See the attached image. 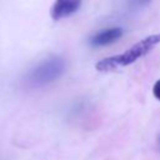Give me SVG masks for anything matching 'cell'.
Returning a JSON list of instances; mask_svg holds the SVG:
<instances>
[{
    "label": "cell",
    "mask_w": 160,
    "mask_h": 160,
    "mask_svg": "<svg viewBox=\"0 0 160 160\" xmlns=\"http://www.w3.org/2000/svg\"><path fill=\"white\" fill-rule=\"evenodd\" d=\"M159 42H160V34L149 35V36L141 39L140 41H138L136 44H134L126 51L100 60L99 62H96L95 68L100 72L115 71V70H118L120 68H124V66H128V65L135 62L136 60H139L140 58L145 56Z\"/></svg>",
    "instance_id": "1"
},
{
    "label": "cell",
    "mask_w": 160,
    "mask_h": 160,
    "mask_svg": "<svg viewBox=\"0 0 160 160\" xmlns=\"http://www.w3.org/2000/svg\"><path fill=\"white\" fill-rule=\"evenodd\" d=\"M66 70V60L61 56H50L31 68L24 76V85L30 89L46 86L59 78Z\"/></svg>",
    "instance_id": "2"
},
{
    "label": "cell",
    "mask_w": 160,
    "mask_h": 160,
    "mask_svg": "<svg viewBox=\"0 0 160 160\" xmlns=\"http://www.w3.org/2000/svg\"><path fill=\"white\" fill-rule=\"evenodd\" d=\"M81 1L82 0H55L50 9L51 19L58 21L71 16L80 9Z\"/></svg>",
    "instance_id": "3"
},
{
    "label": "cell",
    "mask_w": 160,
    "mask_h": 160,
    "mask_svg": "<svg viewBox=\"0 0 160 160\" xmlns=\"http://www.w3.org/2000/svg\"><path fill=\"white\" fill-rule=\"evenodd\" d=\"M122 29L121 28H109V29H104L100 30L99 32H96L95 35H92L89 39V44L91 46H105L109 44H112L115 41H118L121 36H122Z\"/></svg>",
    "instance_id": "4"
},
{
    "label": "cell",
    "mask_w": 160,
    "mask_h": 160,
    "mask_svg": "<svg viewBox=\"0 0 160 160\" xmlns=\"http://www.w3.org/2000/svg\"><path fill=\"white\" fill-rule=\"evenodd\" d=\"M150 1L151 0H126V4L131 10H138V9L146 6Z\"/></svg>",
    "instance_id": "5"
},
{
    "label": "cell",
    "mask_w": 160,
    "mask_h": 160,
    "mask_svg": "<svg viewBox=\"0 0 160 160\" xmlns=\"http://www.w3.org/2000/svg\"><path fill=\"white\" fill-rule=\"evenodd\" d=\"M152 94H154V96H155L158 100H160V80H158V81L154 84Z\"/></svg>",
    "instance_id": "6"
}]
</instances>
